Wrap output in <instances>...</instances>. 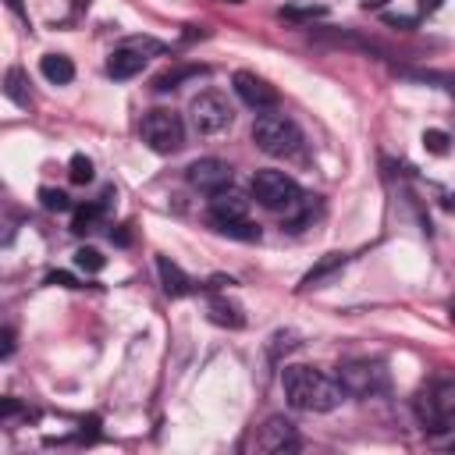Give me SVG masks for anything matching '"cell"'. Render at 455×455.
Here are the masks:
<instances>
[{
  "label": "cell",
  "mask_w": 455,
  "mask_h": 455,
  "mask_svg": "<svg viewBox=\"0 0 455 455\" xmlns=\"http://www.w3.org/2000/svg\"><path fill=\"white\" fill-rule=\"evenodd\" d=\"M384 21L387 25H402V28H412L416 25V18H405V14H384Z\"/></svg>",
  "instance_id": "obj_29"
},
{
  "label": "cell",
  "mask_w": 455,
  "mask_h": 455,
  "mask_svg": "<svg viewBox=\"0 0 455 455\" xmlns=\"http://www.w3.org/2000/svg\"><path fill=\"white\" fill-rule=\"evenodd\" d=\"M327 14V7H320V4H309V7H281L277 11V18H284V21H313V18H323Z\"/></svg>",
  "instance_id": "obj_23"
},
{
  "label": "cell",
  "mask_w": 455,
  "mask_h": 455,
  "mask_svg": "<svg viewBox=\"0 0 455 455\" xmlns=\"http://www.w3.org/2000/svg\"><path fill=\"white\" fill-rule=\"evenodd\" d=\"M338 384L352 398H373L387 391V370L377 359H348L338 366Z\"/></svg>",
  "instance_id": "obj_6"
},
{
  "label": "cell",
  "mask_w": 455,
  "mask_h": 455,
  "mask_svg": "<svg viewBox=\"0 0 455 455\" xmlns=\"http://www.w3.org/2000/svg\"><path fill=\"white\" fill-rule=\"evenodd\" d=\"M252 199L263 206V210H274V213H295L302 206V188L291 174L284 171H274V167H263L252 174Z\"/></svg>",
  "instance_id": "obj_4"
},
{
  "label": "cell",
  "mask_w": 455,
  "mask_h": 455,
  "mask_svg": "<svg viewBox=\"0 0 455 455\" xmlns=\"http://www.w3.org/2000/svg\"><path fill=\"white\" fill-rule=\"evenodd\" d=\"M196 75H206V68H203V64H181V68H171V71L156 75V78H153V89H156V92H171V89H178L185 78H196Z\"/></svg>",
  "instance_id": "obj_17"
},
{
  "label": "cell",
  "mask_w": 455,
  "mask_h": 455,
  "mask_svg": "<svg viewBox=\"0 0 455 455\" xmlns=\"http://www.w3.org/2000/svg\"><path fill=\"white\" fill-rule=\"evenodd\" d=\"M252 448H256V451H267V455H274V451H295V448H299L295 423L284 419V416H270V419L259 427V434L252 437Z\"/></svg>",
  "instance_id": "obj_9"
},
{
  "label": "cell",
  "mask_w": 455,
  "mask_h": 455,
  "mask_svg": "<svg viewBox=\"0 0 455 455\" xmlns=\"http://www.w3.org/2000/svg\"><path fill=\"white\" fill-rule=\"evenodd\" d=\"M4 96H7L14 107H28V103H32V100H28V78H25L21 68H7V75H4Z\"/></svg>",
  "instance_id": "obj_18"
},
{
  "label": "cell",
  "mask_w": 455,
  "mask_h": 455,
  "mask_svg": "<svg viewBox=\"0 0 455 455\" xmlns=\"http://www.w3.org/2000/svg\"><path fill=\"white\" fill-rule=\"evenodd\" d=\"M139 132H142V142H146L153 153H160V156H171V153H178V149L185 146L181 114H174V110H167V107H153L149 114H142Z\"/></svg>",
  "instance_id": "obj_5"
},
{
  "label": "cell",
  "mask_w": 455,
  "mask_h": 455,
  "mask_svg": "<svg viewBox=\"0 0 455 455\" xmlns=\"http://www.w3.org/2000/svg\"><path fill=\"white\" fill-rule=\"evenodd\" d=\"M423 146H427V153L444 156V153H448V132H441V128H427V132H423Z\"/></svg>",
  "instance_id": "obj_26"
},
{
  "label": "cell",
  "mask_w": 455,
  "mask_h": 455,
  "mask_svg": "<svg viewBox=\"0 0 455 455\" xmlns=\"http://www.w3.org/2000/svg\"><path fill=\"white\" fill-rule=\"evenodd\" d=\"M46 284H60V288H78V281L68 274V270H50L46 274Z\"/></svg>",
  "instance_id": "obj_27"
},
{
  "label": "cell",
  "mask_w": 455,
  "mask_h": 455,
  "mask_svg": "<svg viewBox=\"0 0 455 455\" xmlns=\"http://www.w3.org/2000/svg\"><path fill=\"white\" fill-rule=\"evenodd\" d=\"M103 213H107L103 203H85V206H78L75 217H71V231H75V235H89Z\"/></svg>",
  "instance_id": "obj_19"
},
{
  "label": "cell",
  "mask_w": 455,
  "mask_h": 455,
  "mask_svg": "<svg viewBox=\"0 0 455 455\" xmlns=\"http://www.w3.org/2000/svg\"><path fill=\"white\" fill-rule=\"evenodd\" d=\"M451 323H455V302H451Z\"/></svg>",
  "instance_id": "obj_34"
},
{
  "label": "cell",
  "mask_w": 455,
  "mask_h": 455,
  "mask_svg": "<svg viewBox=\"0 0 455 455\" xmlns=\"http://www.w3.org/2000/svg\"><path fill=\"white\" fill-rule=\"evenodd\" d=\"M39 203H43L46 210H53V213H64V210H71V199H68L60 188H39Z\"/></svg>",
  "instance_id": "obj_25"
},
{
  "label": "cell",
  "mask_w": 455,
  "mask_h": 455,
  "mask_svg": "<svg viewBox=\"0 0 455 455\" xmlns=\"http://www.w3.org/2000/svg\"><path fill=\"white\" fill-rule=\"evenodd\" d=\"M249 213V199L238 196L235 188H220L210 196V220L213 224H228V220H245Z\"/></svg>",
  "instance_id": "obj_12"
},
{
  "label": "cell",
  "mask_w": 455,
  "mask_h": 455,
  "mask_svg": "<svg viewBox=\"0 0 455 455\" xmlns=\"http://www.w3.org/2000/svg\"><path fill=\"white\" fill-rule=\"evenodd\" d=\"M185 178H188V185L192 188H199V192H220V188H228L231 185V164H224V160H217V156H203V160H196V164H188V171H185Z\"/></svg>",
  "instance_id": "obj_11"
},
{
  "label": "cell",
  "mask_w": 455,
  "mask_h": 455,
  "mask_svg": "<svg viewBox=\"0 0 455 455\" xmlns=\"http://www.w3.org/2000/svg\"><path fill=\"white\" fill-rule=\"evenodd\" d=\"M217 4H245V0H217Z\"/></svg>",
  "instance_id": "obj_33"
},
{
  "label": "cell",
  "mask_w": 455,
  "mask_h": 455,
  "mask_svg": "<svg viewBox=\"0 0 455 455\" xmlns=\"http://www.w3.org/2000/svg\"><path fill=\"white\" fill-rule=\"evenodd\" d=\"M68 178H71L75 185H89V181H92V160H89L85 153H75V156L68 160Z\"/></svg>",
  "instance_id": "obj_21"
},
{
  "label": "cell",
  "mask_w": 455,
  "mask_h": 455,
  "mask_svg": "<svg viewBox=\"0 0 455 455\" xmlns=\"http://www.w3.org/2000/svg\"><path fill=\"white\" fill-rule=\"evenodd\" d=\"M412 412H416L419 427L430 434L451 430V423H455V380L451 377L427 380L412 398Z\"/></svg>",
  "instance_id": "obj_2"
},
{
  "label": "cell",
  "mask_w": 455,
  "mask_h": 455,
  "mask_svg": "<svg viewBox=\"0 0 455 455\" xmlns=\"http://www.w3.org/2000/svg\"><path fill=\"white\" fill-rule=\"evenodd\" d=\"M210 320H213V323H220V327H231V331H238V327L245 323L242 306H235L231 299H220V295H213V299H210Z\"/></svg>",
  "instance_id": "obj_16"
},
{
  "label": "cell",
  "mask_w": 455,
  "mask_h": 455,
  "mask_svg": "<svg viewBox=\"0 0 455 455\" xmlns=\"http://www.w3.org/2000/svg\"><path fill=\"white\" fill-rule=\"evenodd\" d=\"M0 341H4L0 355H4V359H11V355H14V331H11V327H4V331H0Z\"/></svg>",
  "instance_id": "obj_28"
},
{
  "label": "cell",
  "mask_w": 455,
  "mask_h": 455,
  "mask_svg": "<svg viewBox=\"0 0 455 455\" xmlns=\"http://www.w3.org/2000/svg\"><path fill=\"white\" fill-rule=\"evenodd\" d=\"M188 114H192V128L199 132V135H217V132H224L228 124H231V103H228V96L224 92H199L192 103H188Z\"/></svg>",
  "instance_id": "obj_7"
},
{
  "label": "cell",
  "mask_w": 455,
  "mask_h": 455,
  "mask_svg": "<svg viewBox=\"0 0 455 455\" xmlns=\"http://www.w3.org/2000/svg\"><path fill=\"white\" fill-rule=\"evenodd\" d=\"M156 274H160V284H164V291H167L171 299H181V295L196 291V281H192L174 259H167V256H156Z\"/></svg>",
  "instance_id": "obj_14"
},
{
  "label": "cell",
  "mask_w": 455,
  "mask_h": 455,
  "mask_svg": "<svg viewBox=\"0 0 455 455\" xmlns=\"http://www.w3.org/2000/svg\"><path fill=\"white\" fill-rule=\"evenodd\" d=\"M281 387L291 409L299 412H331L341 402V384L331 380L327 373L313 370V366H284L281 373Z\"/></svg>",
  "instance_id": "obj_1"
},
{
  "label": "cell",
  "mask_w": 455,
  "mask_h": 455,
  "mask_svg": "<svg viewBox=\"0 0 455 455\" xmlns=\"http://www.w3.org/2000/svg\"><path fill=\"white\" fill-rule=\"evenodd\" d=\"M220 235L228 238H242V242H256L259 238V228H252L249 220H228V224H213Z\"/></svg>",
  "instance_id": "obj_22"
},
{
  "label": "cell",
  "mask_w": 455,
  "mask_h": 455,
  "mask_svg": "<svg viewBox=\"0 0 455 455\" xmlns=\"http://www.w3.org/2000/svg\"><path fill=\"white\" fill-rule=\"evenodd\" d=\"M252 142L267 156H295L302 149V132L288 114H259L252 121Z\"/></svg>",
  "instance_id": "obj_3"
},
{
  "label": "cell",
  "mask_w": 455,
  "mask_h": 455,
  "mask_svg": "<svg viewBox=\"0 0 455 455\" xmlns=\"http://www.w3.org/2000/svg\"><path fill=\"white\" fill-rule=\"evenodd\" d=\"M402 75H405V78H416V82H437L441 89L455 92V75H441V71H409V68H402Z\"/></svg>",
  "instance_id": "obj_24"
},
{
  "label": "cell",
  "mask_w": 455,
  "mask_h": 455,
  "mask_svg": "<svg viewBox=\"0 0 455 455\" xmlns=\"http://www.w3.org/2000/svg\"><path fill=\"white\" fill-rule=\"evenodd\" d=\"M441 7V0H419V11H437Z\"/></svg>",
  "instance_id": "obj_31"
},
{
  "label": "cell",
  "mask_w": 455,
  "mask_h": 455,
  "mask_svg": "<svg viewBox=\"0 0 455 455\" xmlns=\"http://www.w3.org/2000/svg\"><path fill=\"white\" fill-rule=\"evenodd\" d=\"M235 92H238V100L245 103V107H252V110H274L277 107V89L267 82V78H259V75H252V71H235Z\"/></svg>",
  "instance_id": "obj_10"
},
{
  "label": "cell",
  "mask_w": 455,
  "mask_h": 455,
  "mask_svg": "<svg viewBox=\"0 0 455 455\" xmlns=\"http://www.w3.org/2000/svg\"><path fill=\"white\" fill-rule=\"evenodd\" d=\"M146 50H160V43L153 39H128L124 46H117L110 57H107V75L124 82V78H135L142 68H146Z\"/></svg>",
  "instance_id": "obj_8"
},
{
  "label": "cell",
  "mask_w": 455,
  "mask_h": 455,
  "mask_svg": "<svg viewBox=\"0 0 455 455\" xmlns=\"http://www.w3.org/2000/svg\"><path fill=\"white\" fill-rule=\"evenodd\" d=\"M348 263V256L345 252H327V256H320L316 259V267L313 270H306V277L299 281V291H313V288H323L334 274H341V267Z\"/></svg>",
  "instance_id": "obj_13"
},
{
  "label": "cell",
  "mask_w": 455,
  "mask_h": 455,
  "mask_svg": "<svg viewBox=\"0 0 455 455\" xmlns=\"http://www.w3.org/2000/svg\"><path fill=\"white\" fill-rule=\"evenodd\" d=\"M384 0H363V7H380Z\"/></svg>",
  "instance_id": "obj_32"
},
{
  "label": "cell",
  "mask_w": 455,
  "mask_h": 455,
  "mask_svg": "<svg viewBox=\"0 0 455 455\" xmlns=\"http://www.w3.org/2000/svg\"><path fill=\"white\" fill-rule=\"evenodd\" d=\"M39 71H43V78L53 82V85H68V82L75 78V64H71V57H64V53H43V57H39Z\"/></svg>",
  "instance_id": "obj_15"
},
{
  "label": "cell",
  "mask_w": 455,
  "mask_h": 455,
  "mask_svg": "<svg viewBox=\"0 0 455 455\" xmlns=\"http://www.w3.org/2000/svg\"><path fill=\"white\" fill-rule=\"evenodd\" d=\"M75 267H78V270H85V274H100V270L107 267V256H103L100 249L82 245V249L75 252Z\"/></svg>",
  "instance_id": "obj_20"
},
{
  "label": "cell",
  "mask_w": 455,
  "mask_h": 455,
  "mask_svg": "<svg viewBox=\"0 0 455 455\" xmlns=\"http://www.w3.org/2000/svg\"><path fill=\"white\" fill-rule=\"evenodd\" d=\"M110 238H114L117 245H128V242H132V235H128L124 228H121V231H110Z\"/></svg>",
  "instance_id": "obj_30"
}]
</instances>
